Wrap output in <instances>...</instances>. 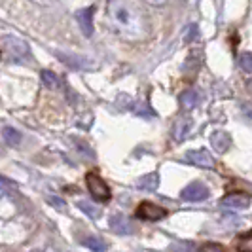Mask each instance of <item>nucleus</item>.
Here are the masks:
<instances>
[{
    "label": "nucleus",
    "instance_id": "obj_7",
    "mask_svg": "<svg viewBox=\"0 0 252 252\" xmlns=\"http://www.w3.org/2000/svg\"><path fill=\"white\" fill-rule=\"evenodd\" d=\"M251 195L249 193H229L222 199V207H227V209H235V211H243V209H249L251 205Z\"/></svg>",
    "mask_w": 252,
    "mask_h": 252
},
{
    "label": "nucleus",
    "instance_id": "obj_9",
    "mask_svg": "<svg viewBox=\"0 0 252 252\" xmlns=\"http://www.w3.org/2000/svg\"><path fill=\"white\" fill-rule=\"evenodd\" d=\"M76 19H78V25L82 29V32L86 36L93 34V8H84V10H78L76 12Z\"/></svg>",
    "mask_w": 252,
    "mask_h": 252
},
{
    "label": "nucleus",
    "instance_id": "obj_12",
    "mask_svg": "<svg viewBox=\"0 0 252 252\" xmlns=\"http://www.w3.org/2000/svg\"><path fill=\"white\" fill-rule=\"evenodd\" d=\"M137 186L140 189H146V191H156L159 186V175L158 173H150V175H144L142 178L137 180Z\"/></svg>",
    "mask_w": 252,
    "mask_h": 252
},
{
    "label": "nucleus",
    "instance_id": "obj_1",
    "mask_svg": "<svg viewBox=\"0 0 252 252\" xmlns=\"http://www.w3.org/2000/svg\"><path fill=\"white\" fill-rule=\"evenodd\" d=\"M108 15L114 29L127 40H142L150 32L144 13L131 0H108Z\"/></svg>",
    "mask_w": 252,
    "mask_h": 252
},
{
    "label": "nucleus",
    "instance_id": "obj_22",
    "mask_svg": "<svg viewBox=\"0 0 252 252\" xmlns=\"http://www.w3.org/2000/svg\"><path fill=\"white\" fill-rule=\"evenodd\" d=\"M48 203L53 205L55 209H59V211H64V207H66L63 199H61V197H55V195H50V197H48Z\"/></svg>",
    "mask_w": 252,
    "mask_h": 252
},
{
    "label": "nucleus",
    "instance_id": "obj_15",
    "mask_svg": "<svg viewBox=\"0 0 252 252\" xmlns=\"http://www.w3.org/2000/svg\"><path fill=\"white\" fill-rule=\"evenodd\" d=\"M235 249L237 252H252V231L241 233L235 241Z\"/></svg>",
    "mask_w": 252,
    "mask_h": 252
},
{
    "label": "nucleus",
    "instance_id": "obj_24",
    "mask_svg": "<svg viewBox=\"0 0 252 252\" xmlns=\"http://www.w3.org/2000/svg\"><path fill=\"white\" fill-rule=\"evenodd\" d=\"M247 89L252 93V80H249V82H247Z\"/></svg>",
    "mask_w": 252,
    "mask_h": 252
},
{
    "label": "nucleus",
    "instance_id": "obj_23",
    "mask_svg": "<svg viewBox=\"0 0 252 252\" xmlns=\"http://www.w3.org/2000/svg\"><path fill=\"white\" fill-rule=\"evenodd\" d=\"M150 6H156V8H159V6H165L167 4V0H146Z\"/></svg>",
    "mask_w": 252,
    "mask_h": 252
},
{
    "label": "nucleus",
    "instance_id": "obj_5",
    "mask_svg": "<svg viewBox=\"0 0 252 252\" xmlns=\"http://www.w3.org/2000/svg\"><path fill=\"white\" fill-rule=\"evenodd\" d=\"M180 197L184 201H203V199L209 197V188L201 182H191V184H188L186 188L182 189Z\"/></svg>",
    "mask_w": 252,
    "mask_h": 252
},
{
    "label": "nucleus",
    "instance_id": "obj_25",
    "mask_svg": "<svg viewBox=\"0 0 252 252\" xmlns=\"http://www.w3.org/2000/svg\"><path fill=\"white\" fill-rule=\"evenodd\" d=\"M34 252H55V251H51V249H44V251H34Z\"/></svg>",
    "mask_w": 252,
    "mask_h": 252
},
{
    "label": "nucleus",
    "instance_id": "obj_21",
    "mask_svg": "<svg viewBox=\"0 0 252 252\" xmlns=\"http://www.w3.org/2000/svg\"><path fill=\"white\" fill-rule=\"evenodd\" d=\"M201 252H227L222 245H218V243H205L201 247Z\"/></svg>",
    "mask_w": 252,
    "mask_h": 252
},
{
    "label": "nucleus",
    "instance_id": "obj_13",
    "mask_svg": "<svg viewBox=\"0 0 252 252\" xmlns=\"http://www.w3.org/2000/svg\"><path fill=\"white\" fill-rule=\"evenodd\" d=\"M197 102H199V97H197V91H193V89H188V91H184V93L180 95V104H182L184 110L195 108Z\"/></svg>",
    "mask_w": 252,
    "mask_h": 252
},
{
    "label": "nucleus",
    "instance_id": "obj_20",
    "mask_svg": "<svg viewBox=\"0 0 252 252\" xmlns=\"http://www.w3.org/2000/svg\"><path fill=\"white\" fill-rule=\"evenodd\" d=\"M241 114L252 126V102H241Z\"/></svg>",
    "mask_w": 252,
    "mask_h": 252
},
{
    "label": "nucleus",
    "instance_id": "obj_17",
    "mask_svg": "<svg viewBox=\"0 0 252 252\" xmlns=\"http://www.w3.org/2000/svg\"><path fill=\"white\" fill-rule=\"evenodd\" d=\"M78 209L82 211V213H86L88 216H91V218H99L101 216V209H97L93 203H89V201H78Z\"/></svg>",
    "mask_w": 252,
    "mask_h": 252
},
{
    "label": "nucleus",
    "instance_id": "obj_3",
    "mask_svg": "<svg viewBox=\"0 0 252 252\" xmlns=\"http://www.w3.org/2000/svg\"><path fill=\"white\" fill-rule=\"evenodd\" d=\"M86 184H88V189L91 191L93 199H97V201H108L110 199V188L97 173H88L86 175Z\"/></svg>",
    "mask_w": 252,
    "mask_h": 252
},
{
    "label": "nucleus",
    "instance_id": "obj_4",
    "mask_svg": "<svg viewBox=\"0 0 252 252\" xmlns=\"http://www.w3.org/2000/svg\"><path fill=\"white\" fill-rule=\"evenodd\" d=\"M167 216V211L163 207H158L150 201H142L137 207V218H142V220H148V222H158Z\"/></svg>",
    "mask_w": 252,
    "mask_h": 252
},
{
    "label": "nucleus",
    "instance_id": "obj_2",
    "mask_svg": "<svg viewBox=\"0 0 252 252\" xmlns=\"http://www.w3.org/2000/svg\"><path fill=\"white\" fill-rule=\"evenodd\" d=\"M2 48L4 51L15 59V61H21V59H25L27 55H29V44H27L25 40H21V38L17 36H4L2 38Z\"/></svg>",
    "mask_w": 252,
    "mask_h": 252
},
{
    "label": "nucleus",
    "instance_id": "obj_16",
    "mask_svg": "<svg viewBox=\"0 0 252 252\" xmlns=\"http://www.w3.org/2000/svg\"><path fill=\"white\" fill-rule=\"evenodd\" d=\"M2 137H4V140H6L10 146H17V144L21 142V133L15 131L13 127H4V129H2Z\"/></svg>",
    "mask_w": 252,
    "mask_h": 252
},
{
    "label": "nucleus",
    "instance_id": "obj_14",
    "mask_svg": "<svg viewBox=\"0 0 252 252\" xmlns=\"http://www.w3.org/2000/svg\"><path fill=\"white\" fill-rule=\"evenodd\" d=\"M82 245L91 249L93 252H104L106 251V243L101 237H95V235H89L86 239H82Z\"/></svg>",
    "mask_w": 252,
    "mask_h": 252
},
{
    "label": "nucleus",
    "instance_id": "obj_11",
    "mask_svg": "<svg viewBox=\"0 0 252 252\" xmlns=\"http://www.w3.org/2000/svg\"><path fill=\"white\" fill-rule=\"evenodd\" d=\"M189 129H191V120L189 118H180L177 124H175V127H173V137H175V140L182 142V140L188 137Z\"/></svg>",
    "mask_w": 252,
    "mask_h": 252
},
{
    "label": "nucleus",
    "instance_id": "obj_10",
    "mask_svg": "<svg viewBox=\"0 0 252 252\" xmlns=\"http://www.w3.org/2000/svg\"><path fill=\"white\" fill-rule=\"evenodd\" d=\"M211 144H213V148L218 154H224L231 146V139H229V135H227L226 131H216V133H213V137H211Z\"/></svg>",
    "mask_w": 252,
    "mask_h": 252
},
{
    "label": "nucleus",
    "instance_id": "obj_6",
    "mask_svg": "<svg viewBox=\"0 0 252 252\" xmlns=\"http://www.w3.org/2000/svg\"><path fill=\"white\" fill-rule=\"evenodd\" d=\"M186 161L191 165H197V167H203V169H215V158L207 150L186 152Z\"/></svg>",
    "mask_w": 252,
    "mask_h": 252
},
{
    "label": "nucleus",
    "instance_id": "obj_8",
    "mask_svg": "<svg viewBox=\"0 0 252 252\" xmlns=\"http://www.w3.org/2000/svg\"><path fill=\"white\" fill-rule=\"evenodd\" d=\"M110 229L118 235H131L135 231V226L129 222V218H126L124 215H114L110 218Z\"/></svg>",
    "mask_w": 252,
    "mask_h": 252
},
{
    "label": "nucleus",
    "instance_id": "obj_19",
    "mask_svg": "<svg viewBox=\"0 0 252 252\" xmlns=\"http://www.w3.org/2000/svg\"><path fill=\"white\" fill-rule=\"evenodd\" d=\"M42 82H44L46 88H50V89H55L59 86V78L53 74L51 70H44V72H42Z\"/></svg>",
    "mask_w": 252,
    "mask_h": 252
},
{
    "label": "nucleus",
    "instance_id": "obj_18",
    "mask_svg": "<svg viewBox=\"0 0 252 252\" xmlns=\"http://www.w3.org/2000/svg\"><path fill=\"white\" fill-rule=\"evenodd\" d=\"M239 66L243 72H249L252 74V51H245V53H241L239 55Z\"/></svg>",
    "mask_w": 252,
    "mask_h": 252
}]
</instances>
